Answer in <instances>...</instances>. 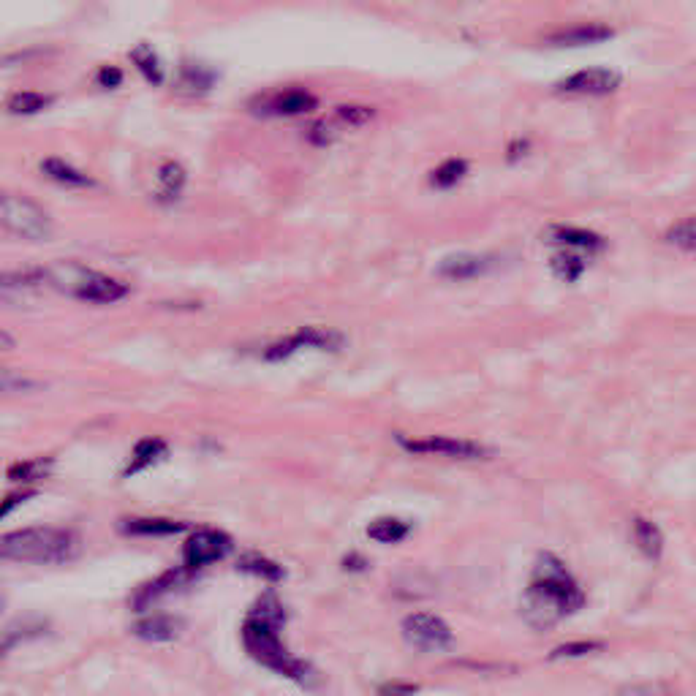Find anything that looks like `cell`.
<instances>
[{
	"instance_id": "obj_37",
	"label": "cell",
	"mask_w": 696,
	"mask_h": 696,
	"mask_svg": "<svg viewBox=\"0 0 696 696\" xmlns=\"http://www.w3.org/2000/svg\"><path fill=\"white\" fill-rule=\"evenodd\" d=\"M96 82L104 87V90H115V87L123 85V71L117 66H101L96 74Z\"/></svg>"
},
{
	"instance_id": "obj_31",
	"label": "cell",
	"mask_w": 696,
	"mask_h": 696,
	"mask_svg": "<svg viewBox=\"0 0 696 696\" xmlns=\"http://www.w3.org/2000/svg\"><path fill=\"white\" fill-rule=\"evenodd\" d=\"M667 242L675 245L680 251H696V215L691 218H683L675 226H669L667 232Z\"/></svg>"
},
{
	"instance_id": "obj_4",
	"label": "cell",
	"mask_w": 696,
	"mask_h": 696,
	"mask_svg": "<svg viewBox=\"0 0 696 696\" xmlns=\"http://www.w3.org/2000/svg\"><path fill=\"white\" fill-rule=\"evenodd\" d=\"M44 272V283L52 286L60 294H66L71 300L93 302V305H112L128 297V283L117 281L112 275L96 272L77 264V261H58Z\"/></svg>"
},
{
	"instance_id": "obj_39",
	"label": "cell",
	"mask_w": 696,
	"mask_h": 696,
	"mask_svg": "<svg viewBox=\"0 0 696 696\" xmlns=\"http://www.w3.org/2000/svg\"><path fill=\"white\" fill-rule=\"evenodd\" d=\"M36 495V490H14V493H9L3 501H0V520L6 517L9 512H14L20 503H25V501H30Z\"/></svg>"
},
{
	"instance_id": "obj_19",
	"label": "cell",
	"mask_w": 696,
	"mask_h": 696,
	"mask_svg": "<svg viewBox=\"0 0 696 696\" xmlns=\"http://www.w3.org/2000/svg\"><path fill=\"white\" fill-rule=\"evenodd\" d=\"M180 631H183V623L172 615H150L134 623V634L145 642H172L180 637Z\"/></svg>"
},
{
	"instance_id": "obj_18",
	"label": "cell",
	"mask_w": 696,
	"mask_h": 696,
	"mask_svg": "<svg viewBox=\"0 0 696 696\" xmlns=\"http://www.w3.org/2000/svg\"><path fill=\"white\" fill-rule=\"evenodd\" d=\"M166 452H169V449H166V441H161V438H142V441H136L134 449H131V457H128L123 476L131 479V476L142 474V471H147V468H153L155 463H161V460H164Z\"/></svg>"
},
{
	"instance_id": "obj_27",
	"label": "cell",
	"mask_w": 696,
	"mask_h": 696,
	"mask_svg": "<svg viewBox=\"0 0 696 696\" xmlns=\"http://www.w3.org/2000/svg\"><path fill=\"white\" fill-rule=\"evenodd\" d=\"M215 85V74L210 68L204 66H194V63H185L177 74V87H183L188 93H207L213 90Z\"/></svg>"
},
{
	"instance_id": "obj_40",
	"label": "cell",
	"mask_w": 696,
	"mask_h": 696,
	"mask_svg": "<svg viewBox=\"0 0 696 696\" xmlns=\"http://www.w3.org/2000/svg\"><path fill=\"white\" fill-rule=\"evenodd\" d=\"M370 563L362 558V555H357V552H348L346 558H343V569L351 571V574H359V571H368Z\"/></svg>"
},
{
	"instance_id": "obj_26",
	"label": "cell",
	"mask_w": 696,
	"mask_h": 696,
	"mask_svg": "<svg viewBox=\"0 0 696 696\" xmlns=\"http://www.w3.org/2000/svg\"><path fill=\"white\" fill-rule=\"evenodd\" d=\"M465 174H468V161L463 158H449L444 164H438L430 174V185L438 188V191H449L455 188L457 183H463Z\"/></svg>"
},
{
	"instance_id": "obj_28",
	"label": "cell",
	"mask_w": 696,
	"mask_h": 696,
	"mask_svg": "<svg viewBox=\"0 0 696 696\" xmlns=\"http://www.w3.org/2000/svg\"><path fill=\"white\" fill-rule=\"evenodd\" d=\"M47 104L49 96L39 93V90H20V93L9 96L6 109L11 115H39L41 109H47Z\"/></svg>"
},
{
	"instance_id": "obj_3",
	"label": "cell",
	"mask_w": 696,
	"mask_h": 696,
	"mask_svg": "<svg viewBox=\"0 0 696 696\" xmlns=\"http://www.w3.org/2000/svg\"><path fill=\"white\" fill-rule=\"evenodd\" d=\"M77 552V539L74 533L63 531V528H49V525H39V528H22V531H11L0 536V558L14 563H63L68 558H74Z\"/></svg>"
},
{
	"instance_id": "obj_7",
	"label": "cell",
	"mask_w": 696,
	"mask_h": 696,
	"mask_svg": "<svg viewBox=\"0 0 696 696\" xmlns=\"http://www.w3.org/2000/svg\"><path fill=\"white\" fill-rule=\"evenodd\" d=\"M395 441L411 455H438L449 460H465V463H482L493 457V449L465 438H446V435H430V438H406L395 435Z\"/></svg>"
},
{
	"instance_id": "obj_34",
	"label": "cell",
	"mask_w": 696,
	"mask_h": 696,
	"mask_svg": "<svg viewBox=\"0 0 696 696\" xmlns=\"http://www.w3.org/2000/svg\"><path fill=\"white\" fill-rule=\"evenodd\" d=\"M36 384L30 381V378L20 376L17 370L11 368H3L0 365V395H14V392H28V389H33Z\"/></svg>"
},
{
	"instance_id": "obj_11",
	"label": "cell",
	"mask_w": 696,
	"mask_h": 696,
	"mask_svg": "<svg viewBox=\"0 0 696 696\" xmlns=\"http://www.w3.org/2000/svg\"><path fill=\"white\" fill-rule=\"evenodd\" d=\"M253 107L261 115H272V117H297V115H308L313 109L319 107V98L313 96L310 90L305 87L294 85V87H281L275 93H264L253 101Z\"/></svg>"
},
{
	"instance_id": "obj_30",
	"label": "cell",
	"mask_w": 696,
	"mask_h": 696,
	"mask_svg": "<svg viewBox=\"0 0 696 696\" xmlns=\"http://www.w3.org/2000/svg\"><path fill=\"white\" fill-rule=\"evenodd\" d=\"M604 650V642L599 639H574V642H566V645H558V648L550 653V661H574V658H588L596 656Z\"/></svg>"
},
{
	"instance_id": "obj_17",
	"label": "cell",
	"mask_w": 696,
	"mask_h": 696,
	"mask_svg": "<svg viewBox=\"0 0 696 696\" xmlns=\"http://www.w3.org/2000/svg\"><path fill=\"white\" fill-rule=\"evenodd\" d=\"M120 531L126 536H145V539H161V536H174L183 533L185 525L169 517H128L120 522Z\"/></svg>"
},
{
	"instance_id": "obj_12",
	"label": "cell",
	"mask_w": 696,
	"mask_h": 696,
	"mask_svg": "<svg viewBox=\"0 0 696 696\" xmlns=\"http://www.w3.org/2000/svg\"><path fill=\"white\" fill-rule=\"evenodd\" d=\"M199 574V571L188 569V566H177V569H169L166 574H158L155 580L145 582L142 588L136 590L134 596H131V609L134 612H145V609H150L158 599H164L166 593H174V590H183L185 585H191L194 582V577Z\"/></svg>"
},
{
	"instance_id": "obj_2",
	"label": "cell",
	"mask_w": 696,
	"mask_h": 696,
	"mask_svg": "<svg viewBox=\"0 0 696 696\" xmlns=\"http://www.w3.org/2000/svg\"><path fill=\"white\" fill-rule=\"evenodd\" d=\"M283 626H286V609L281 599L272 590H264L259 599L253 601L248 618L242 623V648L264 669L286 677L291 683L308 686L313 680V667L283 645Z\"/></svg>"
},
{
	"instance_id": "obj_38",
	"label": "cell",
	"mask_w": 696,
	"mask_h": 696,
	"mask_svg": "<svg viewBox=\"0 0 696 696\" xmlns=\"http://www.w3.org/2000/svg\"><path fill=\"white\" fill-rule=\"evenodd\" d=\"M419 691L416 683H403V680H389V683H381L378 688V696H414Z\"/></svg>"
},
{
	"instance_id": "obj_24",
	"label": "cell",
	"mask_w": 696,
	"mask_h": 696,
	"mask_svg": "<svg viewBox=\"0 0 696 696\" xmlns=\"http://www.w3.org/2000/svg\"><path fill=\"white\" fill-rule=\"evenodd\" d=\"M131 63L150 85H164V63H161L158 52L150 44H139L136 49H131Z\"/></svg>"
},
{
	"instance_id": "obj_5",
	"label": "cell",
	"mask_w": 696,
	"mask_h": 696,
	"mask_svg": "<svg viewBox=\"0 0 696 696\" xmlns=\"http://www.w3.org/2000/svg\"><path fill=\"white\" fill-rule=\"evenodd\" d=\"M0 226L28 242H44L52 237V221L44 207L28 196L9 191H0Z\"/></svg>"
},
{
	"instance_id": "obj_16",
	"label": "cell",
	"mask_w": 696,
	"mask_h": 696,
	"mask_svg": "<svg viewBox=\"0 0 696 696\" xmlns=\"http://www.w3.org/2000/svg\"><path fill=\"white\" fill-rule=\"evenodd\" d=\"M41 174L52 180V183L63 185V188H74V191H85V188H96V180L87 172L71 166L63 158H44L41 161Z\"/></svg>"
},
{
	"instance_id": "obj_15",
	"label": "cell",
	"mask_w": 696,
	"mask_h": 696,
	"mask_svg": "<svg viewBox=\"0 0 696 696\" xmlns=\"http://www.w3.org/2000/svg\"><path fill=\"white\" fill-rule=\"evenodd\" d=\"M547 240H550L555 248L585 253L588 259L607 248V240H604L601 234L590 232V229H580V226H550Z\"/></svg>"
},
{
	"instance_id": "obj_13",
	"label": "cell",
	"mask_w": 696,
	"mask_h": 696,
	"mask_svg": "<svg viewBox=\"0 0 696 696\" xmlns=\"http://www.w3.org/2000/svg\"><path fill=\"white\" fill-rule=\"evenodd\" d=\"M493 267L495 256H487V253H452L441 259V264L435 267V275L446 281H474V278L487 275Z\"/></svg>"
},
{
	"instance_id": "obj_14",
	"label": "cell",
	"mask_w": 696,
	"mask_h": 696,
	"mask_svg": "<svg viewBox=\"0 0 696 696\" xmlns=\"http://www.w3.org/2000/svg\"><path fill=\"white\" fill-rule=\"evenodd\" d=\"M615 36V30L604 25V22H580V25H569V28L555 30L547 36V44L558 49H577V47H593L601 41H609Z\"/></svg>"
},
{
	"instance_id": "obj_10",
	"label": "cell",
	"mask_w": 696,
	"mask_h": 696,
	"mask_svg": "<svg viewBox=\"0 0 696 696\" xmlns=\"http://www.w3.org/2000/svg\"><path fill=\"white\" fill-rule=\"evenodd\" d=\"M623 85V77L612 68H580L569 77H563L561 82H555V90L558 93H566V96H588L599 98L615 93L618 87Z\"/></svg>"
},
{
	"instance_id": "obj_22",
	"label": "cell",
	"mask_w": 696,
	"mask_h": 696,
	"mask_svg": "<svg viewBox=\"0 0 696 696\" xmlns=\"http://www.w3.org/2000/svg\"><path fill=\"white\" fill-rule=\"evenodd\" d=\"M237 571H240V574H248V577H259V580L270 582L283 580V574H286L281 563H275L272 558H267V555H261V552H245V555H240Z\"/></svg>"
},
{
	"instance_id": "obj_33",
	"label": "cell",
	"mask_w": 696,
	"mask_h": 696,
	"mask_svg": "<svg viewBox=\"0 0 696 696\" xmlns=\"http://www.w3.org/2000/svg\"><path fill=\"white\" fill-rule=\"evenodd\" d=\"M36 626H44V623H41V620H36V623L30 626L28 620H14V623H11V629L6 631L3 637H0V653H3L6 648H14L20 639L36 637Z\"/></svg>"
},
{
	"instance_id": "obj_9",
	"label": "cell",
	"mask_w": 696,
	"mask_h": 696,
	"mask_svg": "<svg viewBox=\"0 0 696 696\" xmlns=\"http://www.w3.org/2000/svg\"><path fill=\"white\" fill-rule=\"evenodd\" d=\"M234 542L229 533L218 531V528H199L194 531L183 544V563L188 569H204L210 563L223 561L232 552Z\"/></svg>"
},
{
	"instance_id": "obj_6",
	"label": "cell",
	"mask_w": 696,
	"mask_h": 696,
	"mask_svg": "<svg viewBox=\"0 0 696 696\" xmlns=\"http://www.w3.org/2000/svg\"><path fill=\"white\" fill-rule=\"evenodd\" d=\"M346 343L343 332L329 327H302L291 335H283L275 343L261 351V359L264 362H286L297 351H305V348H319V351H340Z\"/></svg>"
},
{
	"instance_id": "obj_8",
	"label": "cell",
	"mask_w": 696,
	"mask_h": 696,
	"mask_svg": "<svg viewBox=\"0 0 696 696\" xmlns=\"http://www.w3.org/2000/svg\"><path fill=\"white\" fill-rule=\"evenodd\" d=\"M403 639L419 653H444L455 648V634L444 618L433 612H414L403 620Z\"/></svg>"
},
{
	"instance_id": "obj_35",
	"label": "cell",
	"mask_w": 696,
	"mask_h": 696,
	"mask_svg": "<svg viewBox=\"0 0 696 696\" xmlns=\"http://www.w3.org/2000/svg\"><path fill=\"white\" fill-rule=\"evenodd\" d=\"M308 139L313 142V145H319V147L332 145V142L338 139V126H335V123H329V120H319V123L308 126Z\"/></svg>"
},
{
	"instance_id": "obj_1",
	"label": "cell",
	"mask_w": 696,
	"mask_h": 696,
	"mask_svg": "<svg viewBox=\"0 0 696 696\" xmlns=\"http://www.w3.org/2000/svg\"><path fill=\"white\" fill-rule=\"evenodd\" d=\"M585 607V590L574 580L569 566L555 552H539L533 563L531 582L522 593L520 615L536 631L558 626L563 618Z\"/></svg>"
},
{
	"instance_id": "obj_23",
	"label": "cell",
	"mask_w": 696,
	"mask_h": 696,
	"mask_svg": "<svg viewBox=\"0 0 696 696\" xmlns=\"http://www.w3.org/2000/svg\"><path fill=\"white\" fill-rule=\"evenodd\" d=\"M408 533H411V522L400 520V517H392V514H387V517H376V520L368 525V536L378 544L403 542V539H408Z\"/></svg>"
},
{
	"instance_id": "obj_29",
	"label": "cell",
	"mask_w": 696,
	"mask_h": 696,
	"mask_svg": "<svg viewBox=\"0 0 696 696\" xmlns=\"http://www.w3.org/2000/svg\"><path fill=\"white\" fill-rule=\"evenodd\" d=\"M55 460L52 457H36V460H22V463L9 465V479L14 482H36V479H44L52 471Z\"/></svg>"
},
{
	"instance_id": "obj_36",
	"label": "cell",
	"mask_w": 696,
	"mask_h": 696,
	"mask_svg": "<svg viewBox=\"0 0 696 696\" xmlns=\"http://www.w3.org/2000/svg\"><path fill=\"white\" fill-rule=\"evenodd\" d=\"M618 696H680V694L672 691L669 686H661V683H637V686L620 688Z\"/></svg>"
},
{
	"instance_id": "obj_25",
	"label": "cell",
	"mask_w": 696,
	"mask_h": 696,
	"mask_svg": "<svg viewBox=\"0 0 696 696\" xmlns=\"http://www.w3.org/2000/svg\"><path fill=\"white\" fill-rule=\"evenodd\" d=\"M185 180H188V174H185L183 166L177 161H166L161 166V172H158V196L166 199V202H174L177 196L183 194Z\"/></svg>"
},
{
	"instance_id": "obj_21",
	"label": "cell",
	"mask_w": 696,
	"mask_h": 696,
	"mask_svg": "<svg viewBox=\"0 0 696 696\" xmlns=\"http://www.w3.org/2000/svg\"><path fill=\"white\" fill-rule=\"evenodd\" d=\"M585 267H588V256L577 251H566V248H558V251L552 253V259H550L552 275H555L558 281H566V283L580 281Z\"/></svg>"
},
{
	"instance_id": "obj_20",
	"label": "cell",
	"mask_w": 696,
	"mask_h": 696,
	"mask_svg": "<svg viewBox=\"0 0 696 696\" xmlns=\"http://www.w3.org/2000/svg\"><path fill=\"white\" fill-rule=\"evenodd\" d=\"M631 539L637 544V550L648 558V561H658L664 552V533L656 522L645 520V517H634L631 522Z\"/></svg>"
},
{
	"instance_id": "obj_32",
	"label": "cell",
	"mask_w": 696,
	"mask_h": 696,
	"mask_svg": "<svg viewBox=\"0 0 696 696\" xmlns=\"http://www.w3.org/2000/svg\"><path fill=\"white\" fill-rule=\"evenodd\" d=\"M376 117V109L373 107H357V104H346V107H338L335 109V120L338 123H343V126H365V123H370Z\"/></svg>"
},
{
	"instance_id": "obj_41",
	"label": "cell",
	"mask_w": 696,
	"mask_h": 696,
	"mask_svg": "<svg viewBox=\"0 0 696 696\" xmlns=\"http://www.w3.org/2000/svg\"><path fill=\"white\" fill-rule=\"evenodd\" d=\"M11 346H14V338H11V335H3V332H0V348H11Z\"/></svg>"
}]
</instances>
